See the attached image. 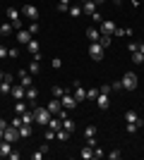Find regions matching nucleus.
<instances>
[{
  "label": "nucleus",
  "mask_w": 144,
  "mask_h": 160,
  "mask_svg": "<svg viewBox=\"0 0 144 160\" xmlns=\"http://www.w3.org/2000/svg\"><path fill=\"white\" fill-rule=\"evenodd\" d=\"M29 31H31V36H36V33H39V31H41V27H39V22H31V24H29Z\"/></svg>",
  "instance_id": "37"
},
{
  "label": "nucleus",
  "mask_w": 144,
  "mask_h": 160,
  "mask_svg": "<svg viewBox=\"0 0 144 160\" xmlns=\"http://www.w3.org/2000/svg\"><path fill=\"white\" fill-rule=\"evenodd\" d=\"M87 146H91V148H96V136H89V139H87Z\"/></svg>",
  "instance_id": "50"
},
{
  "label": "nucleus",
  "mask_w": 144,
  "mask_h": 160,
  "mask_svg": "<svg viewBox=\"0 0 144 160\" xmlns=\"http://www.w3.org/2000/svg\"><path fill=\"white\" fill-rule=\"evenodd\" d=\"M7 50H10V48H5V46H0V58H7Z\"/></svg>",
  "instance_id": "52"
},
{
  "label": "nucleus",
  "mask_w": 144,
  "mask_h": 160,
  "mask_svg": "<svg viewBox=\"0 0 144 160\" xmlns=\"http://www.w3.org/2000/svg\"><path fill=\"white\" fill-rule=\"evenodd\" d=\"M87 36H89V41L94 43V41L101 38V31H99V29H94V27H89V29H87Z\"/></svg>",
  "instance_id": "23"
},
{
  "label": "nucleus",
  "mask_w": 144,
  "mask_h": 160,
  "mask_svg": "<svg viewBox=\"0 0 144 160\" xmlns=\"http://www.w3.org/2000/svg\"><path fill=\"white\" fill-rule=\"evenodd\" d=\"M113 36H132V29H123V27H115V33Z\"/></svg>",
  "instance_id": "33"
},
{
  "label": "nucleus",
  "mask_w": 144,
  "mask_h": 160,
  "mask_svg": "<svg viewBox=\"0 0 144 160\" xmlns=\"http://www.w3.org/2000/svg\"><path fill=\"white\" fill-rule=\"evenodd\" d=\"M5 14H7V19L12 22V27H14V29H24V22H22V12H19V10H14V7H7Z\"/></svg>",
  "instance_id": "1"
},
{
  "label": "nucleus",
  "mask_w": 144,
  "mask_h": 160,
  "mask_svg": "<svg viewBox=\"0 0 144 160\" xmlns=\"http://www.w3.org/2000/svg\"><path fill=\"white\" fill-rule=\"evenodd\" d=\"M79 158H82V160H91V158H94V148H91V146H84L82 151H79Z\"/></svg>",
  "instance_id": "21"
},
{
  "label": "nucleus",
  "mask_w": 144,
  "mask_h": 160,
  "mask_svg": "<svg viewBox=\"0 0 144 160\" xmlns=\"http://www.w3.org/2000/svg\"><path fill=\"white\" fill-rule=\"evenodd\" d=\"M62 129H67V132L72 134V132H75V122L70 120V117H65V120H62Z\"/></svg>",
  "instance_id": "32"
},
{
  "label": "nucleus",
  "mask_w": 144,
  "mask_h": 160,
  "mask_svg": "<svg viewBox=\"0 0 144 160\" xmlns=\"http://www.w3.org/2000/svg\"><path fill=\"white\" fill-rule=\"evenodd\" d=\"M120 81H123V88H127V91H135V88H137V81H139V79H137V74H135V72H127Z\"/></svg>",
  "instance_id": "4"
},
{
  "label": "nucleus",
  "mask_w": 144,
  "mask_h": 160,
  "mask_svg": "<svg viewBox=\"0 0 144 160\" xmlns=\"http://www.w3.org/2000/svg\"><path fill=\"white\" fill-rule=\"evenodd\" d=\"M51 65H53V69H60V67H62V60H60V58H51Z\"/></svg>",
  "instance_id": "41"
},
{
  "label": "nucleus",
  "mask_w": 144,
  "mask_h": 160,
  "mask_svg": "<svg viewBox=\"0 0 144 160\" xmlns=\"http://www.w3.org/2000/svg\"><path fill=\"white\" fill-rule=\"evenodd\" d=\"M132 5H135V7H139V0H132Z\"/></svg>",
  "instance_id": "58"
},
{
  "label": "nucleus",
  "mask_w": 144,
  "mask_h": 160,
  "mask_svg": "<svg viewBox=\"0 0 144 160\" xmlns=\"http://www.w3.org/2000/svg\"><path fill=\"white\" fill-rule=\"evenodd\" d=\"M142 127H144L142 122H127V134H137Z\"/></svg>",
  "instance_id": "27"
},
{
  "label": "nucleus",
  "mask_w": 144,
  "mask_h": 160,
  "mask_svg": "<svg viewBox=\"0 0 144 160\" xmlns=\"http://www.w3.org/2000/svg\"><path fill=\"white\" fill-rule=\"evenodd\" d=\"M31 132H34V124H22V127H19V136H22V139L31 136Z\"/></svg>",
  "instance_id": "22"
},
{
  "label": "nucleus",
  "mask_w": 144,
  "mask_h": 160,
  "mask_svg": "<svg viewBox=\"0 0 144 160\" xmlns=\"http://www.w3.org/2000/svg\"><path fill=\"white\" fill-rule=\"evenodd\" d=\"M3 139L10 141V143H17V139H22V136H19V129H14L12 124H10V127L5 129V136H3Z\"/></svg>",
  "instance_id": "10"
},
{
  "label": "nucleus",
  "mask_w": 144,
  "mask_h": 160,
  "mask_svg": "<svg viewBox=\"0 0 144 160\" xmlns=\"http://www.w3.org/2000/svg\"><path fill=\"white\" fill-rule=\"evenodd\" d=\"M22 122H24V124H34V110H27V112H22Z\"/></svg>",
  "instance_id": "29"
},
{
  "label": "nucleus",
  "mask_w": 144,
  "mask_h": 160,
  "mask_svg": "<svg viewBox=\"0 0 144 160\" xmlns=\"http://www.w3.org/2000/svg\"><path fill=\"white\" fill-rule=\"evenodd\" d=\"M43 139H46V141H48V143H51V141H53V139H55V132H53V129H48V132H46V134H43Z\"/></svg>",
  "instance_id": "43"
},
{
  "label": "nucleus",
  "mask_w": 144,
  "mask_h": 160,
  "mask_svg": "<svg viewBox=\"0 0 144 160\" xmlns=\"http://www.w3.org/2000/svg\"><path fill=\"white\" fill-rule=\"evenodd\" d=\"M3 77H5V72H0V84H3Z\"/></svg>",
  "instance_id": "59"
},
{
  "label": "nucleus",
  "mask_w": 144,
  "mask_h": 160,
  "mask_svg": "<svg viewBox=\"0 0 144 160\" xmlns=\"http://www.w3.org/2000/svg\"><path fill=\"white\" fill-rule=\"evenodd\" d=\"M75 98L77 103H82V100H87V88L79 84V81H75Z\"/></svg>",
  "instance_id": "15"
},
{
  "label": "nucleus",
  "mask_w": 144,
  "mask_h": 160,
  "mask_svg": "<svg viewBox=\"0 0 144 160\" xmlns=\"http://www.w3.org/2000/svg\"><path fill=\"white\" fill-rule=\"evenodd\" d=\"M48 110H51V115H58V112H60V110H62V103H60V98H51V100H48Z\"/></svg>",
  "instance_id": "14"
},
{
  "label": "nucleus",
  "mask_w": 144,
  "mask_h": 160,
  "mask_svg": "<svg viewBox=\"0 0 144 160\" xmlns=\"http://www.w3.org/2000/svg\"><path fill=\"white\" fill-rule=\"evenodd\" d=\"M125 122H142V124H144V120L135 112V110H127V112H125Z\"/></svg>",
  "instance_id": "20"
},
{
  "label": "nucleus",
  "mask_w": 144,
  "mask_h": 160,
  "mask_svg": "<svg viewBox=\"0 0 144 160\" xmlns=\"http://www.w3.org/2000/svg\"><path fill=\"white\" fill-rule=\"evenodd\" d=\"M91 22H96V24H101V22H103V17H101V12H99V10L91 14Z\"/></svg>",
  "instance_id": "42"
},
{
  "label": "nucleus",
  "mask_w": 144,
  "mask_h": 160,
  "mask_svg": "<svg viewBox=\"0 0 144 160\" xmlns=\"http://www.w3.org/2000/svg\"><path fill=\"white\" fill-rule=\"evenodd\" d=\"M0 127H3V129H7V127H10V124H7L5 120H0Z\"/></svg>",
  "instance_id": "54"
},
{
  "label": "nucleus",
  "mask_w": 144,
  "mask_h": 160,
  "mask_svg": "<svg viewBox=\"0 0 144 160\" xmlns=\"http://www.w3.org/2000/svg\"><path fill=\"white\" fill-rule=\"evenodd\" d=\"M17 79H19V84L22 86H34V84H31V74H29V69H19V74H17Z\"/></svg>",
  "instance_id": "13"
},
{
  "label": "nucleus",
  "mask_w": 144,
  "mask_h": 160,
  "mask_svg": "<svg viewBox=\"0 0 144 160\" xmlns=\"http://www.w3.org/2000/svg\"><path fill=\"white\" fill-rule=\"evenodd\" d=\"M139 53H142V55H144V43H139Z\"/></svg>",
  "instance_id": "56"
},
{
  "label": "nucleus",
  "mask_w": 144,
  "mask_h": 160,
  "mask_svg": "<svg viewBox=\"0 0 144 160\" xmlns=\"http://www.w3.org/2000/svg\"><path fill=\"white\" fill-rule=\"evenodd\" d=\"M79 2H87V0H79Z\"/></svg>",
  "instance_id": "61"
},
{
  "label": "nucleus",
  "mask_w": 144,
  "mask_h": 160,
  "mask_svg": "<svg viewBox=\"0 0 144 160\" xmlns=\"http://www.w3.org/2000/svg\"><path fill=\"white\" fill-rule=\"evenodd\" d=\"M10 124H12V127H14V129H19V127H22V124H24V122H22V117H14V120H12V122H10Z\"/></svg>",
  "instance_id": "45"
},
{
  "label": "nucleus",
  "mask_w": 144,
  "mask_h": 160,
  "mask_svg": "<svg viewBox=\"0 0 144 160\" xmlns=\"http://www.w3.org/2000/svg\"><path fill=\"white\" fill-rule=\"evenodd\" d=\"M94 103L101 108V110H108V108H110V96H108V93H101V91H99V96H96Z\"/></svg>",
  "instance_id": "11"
},
{
  "label": "nucleus",
  "mask_w": 144,
  "mask_h": 160,
  "mask_svg": "<svg viewBox=\"0 0 144 160\" xmlns=\"http://www.w3.org/2000/svg\"><path fill=\"white\" fill-rule=\"evenodd\" d=\"M70 10V0H58V12H67Z\"/></svg>",
  "instance_id": "35"
},
{
  "label": "nucleus",
  "mask_w": 144,
  "mask_h": 160,
  "mask_svg": "<svg viewBox=\"0 0 144 160\" xmlns=\"http://www.w3.org/2000/svg\"><path fill=\"white\" fill-rule=\"evenodd\" d=\"M94 2H96V5H103V2H106V0H94Z\"/></svg>",
  "instance_id": "57"
},
{
  "label": "nucleus",
  "mask_w": 144,
  "mask_h": 160,
  "mask_svg": "<svg viewBox=\"0 0 144 160\" xmlns=\"http://www.w3.org/2000/svg\"><path fill=\"white\" fill-rule=\"evenodd\" d=\"M103 53H106V48L99 43V41H94V43H89V55H91V60H103Z\"/></svg>",
  "instance_id": "3"
},
{
  "label": "nucleus",
  "mask_w": 144,
  "mask_h": 160,
  "mask_svg": "<svg viewBox=\"0 0 144 160\" xmlns=\"http://www.w3.org/2000/svg\"><path fill=\"white\" fill-rule=\"evenodd\" d=\"M36 98H39V88H36V86H29V88H27V100H31V103H34Z\"/></svg>",
  "instance_id": "28"
},
{
  "label": "nucleus",
  "mask_w": 144,
  "mask_h": 160,
  "mask_svg": "<svg viewBox=\"0 0 144 160\" xmlns=\"http://www.w3.org/2000/svg\"><path fill=\"white\" fill-rule=\"evenodd\" d=\"M113 2H115V5H120V2H123V0H113Z\"/></svg>",
  "instance_id": "60"
},
{
  "label": "nucleus",
  "mask_w": 144,
  "mask_h": 160,
  "mask_svg": "<svg viewBox=\"0 0 144 160\" xmlns=\"http://www.w3.org/2000/svg\"><path fill=\"white\" fill-rule=\"evenodd\" d=\"M27 110H29V105L24 103V100H14V112H17V115L27 112Z\"/></svg>",
  "instance_id": "24"
},
{
  "label": "nucleus",
  "mask_w": 144,
  "mask_h": 160,
  "mask_svg": "<svg viewBox=\"0 0 144 160\" xmlns=\"http://www.w3.org/2000/svg\"><path fill=\"white\" fill-rule=\"evenodd\" d=\"M10 153H12V143H10V141H0V155H3V158H10Z\"/></svg>",
  "instance_id": "17"
},
{
  "label": "nucleus",
  "mask_w": 144,
  "mask_h": 160,
  "mask_svg": "<svg viewBox=\"0 0 144 160\" xmlns=\"http://www.w3.org/2000/svg\"><path fill=\"white\" fill-rule=\"evenodd\" d=\"M89 136H96V127L94 124H89V127L84 129V139H89Z\"/></svg>",
  "instance_id": "38"
},
{
  "label": "nucleus",
  "mask_w": 144,
  "mask_h": 160,
  "mask_svg": "<svg viewBox=\"0 0 144 160\" xmlns=\"http://www.w3.org/2000/svg\"><path fill=\"white\" fill-rule=\"evenodd\" d=\"M60 103H62V108H65V110H75L77 108V98L72 93H62L60 96Z\"/></svg>",
  "instance_id": "7"
},
{
  "label": "nucleus",
  "mask_w": 144,
  "mask_h": 160,
  "mask_svg": "<svg viewBox=\"0 0 144 160\" xmlns=\"http://www.w3.org/2000/svg\"><path fill=\"white\" fill-rule=\"evenodd\" d=\"M14 100H27V86H22V84H12V91H10Z\"/></svg>",
  "instance_id": "5"
},
{
  "label": "nucleus",
  "mask_w": 144,
  "mask_h": 160,
  "mask_svg": "<svg viewBox=\"0 0 144 160\" xmlns=\"http://www.w3.org/2000/svg\"><path fill=\"white\" fill-rule=\"evenodd\" d=\"M110 88H113V91H123V81H113Z\"/></svg>",
  "instance_id": "47"
},
{
  "label": "nucleus",
  "mask_w": 144,
  "mask_h": 160,
  "mask_svg": "<svg viewBox=\"0 0 144 160\" xmlns=\"http://www.w3.org/2000/svg\"><path fill=\"white\" fill-rule=\"evenodd\" d=\"M43 155H46V153H41V151H36V153H31V160H43Z\"/></svg>",
  "instance_id": "48"
},
{
  "label": "nucleus",
  "mask_w": 144,
  "mask_h": 160,
  "mask_svg": "<svg viewBox=\"0 0 144 160\" xmlns=\"http://www.w3.org/2000/svg\"><path fill=\"white\" fill-rule=\"evenodd\" d=\"M99 31H101V36H113V33H115V22L113 19H103Z\"/></svg>",
  "instance_id": "6"
},
{
  "label": "nucleus",
  "mask_w": 144,
  "mask_h": 160,
  "mask_svg": "<svg viewBox=\"0 0 144 160\" xmlns=\"http://www.w3.org/2000/svg\"><path fill=\"white\" fill-rule=\"evenodd\" d=\"M99 96V88H87V100H96Z\"/></svg>",
  "instance_id": "39"
},
{
  "label": "nucleus",
  "mask_w": 144,
  "mask_h": 160,
  "mask_svg": "<svg viewBox=\"0 0 144 160\" xmlns=\"http://www.w3.org/2000/svg\"><path fill=\"white\" fill-rule=\"evenodd\" d=\"M27 50H29V53H31V55L41 53V43H39V41H36V38H31V41H29V43H27Z\"/></svg>",
  "instance_id": "19"
},
{
  "label": "nucleus",
  "mask_w": 144,
  "mask_h": 160,
  "mask_svg": "<svg viewBox=\"0 0 144 160\" xmlns=\"http://www.w3.org/2000/svg\"><path fill=\"white\" fill-rule=\"evenodd\" d=\"M46 127H48V129H53V132H58V129L62 127V120L58 117V115H51V120H48Z\"/></svg>",
  "instance_id": "16"
},
{
  "label": "nucleus",
  "mask_w": 144,
  "mask_h": 160,
  "mask_svg": "<svg viewBox=\"0 0 144 160\" xmlns=\"http://www.w3.org/2000/svg\"><path fill=\"white\" fill-rule=\"evenodd\" d=\"M31 38H34V36H31V31H29V29H17V36H14V41H17V43L27 46Z\"/></svg>",
  "instance_id": "8"
},
{
  "label": "nucleus",
  "mask_w": 144,
  "mask_h": 160,
  "mask_svg": "<svg viewBox=\"0 0 144 160\" xmlns=\"http://www.w3.org/2000/svg\"><path fill=\"white\" fill-rule=\"evenodd\" d=\"M12 31H14L12 22H5V24H0V33H3V36H10Z\"/></svg>",
  "instance_id": "26"
},
{
  "label": "nucleus",
  "mask_w": 144,
  "mask_h": 160,
  "mask_svg": "<svg viewBox=\"0 0 144 160\" xmlns=\"http://www.w3.org/2000/svg\"><path fill=\"white\" fill-rule=\"evenodd\" d=\"M12 81H14V74H5L3 84H0V93H10L12 91Z\"/></svg>",
  "instance_id": "12"
},
{
  "label": "nucleus",
  "mask_w": 144,
  "mask_h": 160,
  "mask_svg": "<svg viewBox=\"0 0 144 160\" xmlns=\"http://www.w3.org/2000/svg\"><path fill=\"white\" fill-rule=\"evenodd\" d=\"M55 139H58V141H67L70 139V132H67V129H58V132H55Z\"/></svg>",
  "instance_id": "30"
},
{
  "label": "nucleus",
  "mask_w": 144,
  "mask_h": 160,
  "mask_svg": "<svg viewBox=\"0 0 144 160\" xmlns=\"http://www.w3.org/2000/svg\"><path fill=\"white\" fill-rule=\"evenodd\" d=\"M7 58H19V50H17V48H10V50H7Z\"/></svg>",
  "instance_id": "46"
},
{
  "label": "nucleus",
  "mask_w": 144,
  "mask_h": 160,
  "mask_svg": "<svg viewBox=\"0 0 144 160\" xmlns=\"http://www.w3.org/2000/svg\"><path fill=\"white\" fill-rule=\"evenodd\" d=\"M48 120H51V110H48V108H34V122L36 124L46 127Z\"/></svg>",
  "instance_id": "2"
},
{
  "label": "nucleus",
  "mask_w": 144,
  "mask_h": 160,
  "mask_svg": "<svg viewBox=\"0 0 144 160\" xmlns=\"http://www.w3.org/2000/svg\"><path fill=\"white\" fill-rule=\"evenodd\" d=\"M127 50H130V53H135V50H139V43H130V46H127Z\"/></svg>",
  "instance_id": "51"
},
{
  "label": "nucleus",
  "mask_w": 144,
  "mask_h": 160,
  "mask_svg": "<svg viewBox=\"0 0 144 160\" xmlns=\"http://www.w3.org/2000/svg\"><path fill=\"white\" fill-rule=\"evenodd\" d=\"M3 136H5V129H3V127H0V141H3Z\"/></svg>",
  "instance_id": "55"
},
{
  "label": "nucleus",
  "mask_w": 144,
  "mask_h": 160,
  "mask_svg": "<svg viewBox=\"0 0 144 160\" xmlns=\"http://www.w3.org/2000/svg\"><path fill=\"white\" fill-rule=\"evenodd\" d=\"M108 158H110V160H120V158H123V153H120V151H110Z\"/></svg>",
  "instance_id": "44"
},
{
  "label": "nucleus",
  "mask_w": 144,
  "mask_h": 160,
  "mask_svg": "<svg viewBox=\"0 0 144 160\" xmlns=\"http://www.w3.org/2000/svg\"><path fill=\"white\" fill-rule=\"evenodd\" d=\"M19 12H22V17H27V19H31V22H36V19H39V10H36L34 5H24V7L19 10Z\"/></svg>",
  "instance_id": "9"
},
{
  "label": "nucleus",
  "mask_w": 144,
  "mask_h": 160,
  "mask_svg": "<svg viewBox=\"0 0 144 160\" xmlns=\"http://www.w3.org/2000/svg\"><path fill=\"white\" fill-rule=\"evenodd\" d=\"M96 7H99V5H96L94 0H87V2H82V12H84V14H89V17H91V14L96 12Z\"/></svg>",
  "instance_id": "18"
},
{
  "label": "nucleus",
  "mask_w": 144,
  "mask_h": 160,
  "mask_svg": "<svg viewBox=\"0 0 144 160\" xmlns=\"http://www.w3.org/2000/svg\"><path fill=\"white\" fill-rule=\"evenodd\" d=\"M103 155H106V153H103V151H101V148H99V146H96V148H94V158H103Z\"/></svg>",
  "instance_id": "49"
},
{
  "label": "nucleus",
  "mask_w": 144,
  "mask_h": 160,
  "mask_svg": "<svg viewBox=\"0 0 144 160\" xmlns=\"http://www.w3.org/2000/svg\"><path fill=\"white\" fill-rule=\"evenodd\" d=\"M99 91H101V93H110V86H108V84H103V86L99 88Z\"/></svg>",
  "instance_id": "53"
},
{
  "label": "nucleus",
  "mask_w": 144,
  "mask_h": 160,
  "mask_svg": "<svg viewBox=\"0 0 144 160\" xmlns=\"http://www.w3.org/2000/svg\"><path fill=\"white\" fill-rule=\"evenodd\" d=\"M130 55H132V62H135V65H142L144 62V55L139 53V50H135V53H130Z\"/></svg>",
  "instance_id": "34"
},
{
  "label": "nucleus",
  "mask_w": 144,
  "mask_h": 160,
  "mask_svg": "<svg viewBox=\"0 0 144 160\" xmlns=\"http://www.w3.org/2000/svg\"><path fill=\"white\" fill-rule=\"evenodd\" d=\"M110 41H113L110 36H101V38H99V43H101L103 48H108V46H110Z\"/></svg>",
  "instance_id": "40"
},
{
  "label": "nucleus",
  "mask_w": 144,
  "mask_h": 160,
  "mask_svg": "<svg viewBox=\"0 0 144 160\" xmlns=\"http://www.w3.org/2000/svg\"><path fill=\"white\" fill-rule=\"evenodd\" d=\"M39 72H41V62L31 60V65H29V74H39Z\"/></svg>",
  "instance_id": "31"
},
{
  "label": "nucleus",
  "mask_w": 144,
  "mask_h": 160,
  "mask_svg": "<svg viewBox=\"0 0 144 160\" xmlns=\"http://www.w3.org/2000/svg\"><path fill=\"white\" fill-rule=\"evenodd\" d=\"M51 93H53V98H60V96H62V93H67V91H65L62 86H53V88H51Z\"/></svg>",
  "instance_id": "36"
},
{
  "label": "nucleus",
  "mask_w": 144,
  "mask_h": 160,
  "mask_svg": "<svg viewBox=\"0 0 144 160\" xmlns=\"http://www.w3.org/2000/svg\"><path fill=\"white\" fill-rule=\"evenodd\" d=\"M0 38H3V33H0Z\"/></svg>",
  "instance_id": "62"
},
{
  "label": "nucleus",
  "mask_w": 144,
  "mask_h": 160,
  "mask_svg": "<svg viewBox=\"0 0 144 160\" xmlns=\"http://www.w3.org/2000/svg\"><path fill=\"white\" fill-rule=\"evenodd\" d=\"M67 12H70V17H82V2H79V5H70V10H67Z\"/></svg>",
  "instance_id": "25"
}]
</instances>
